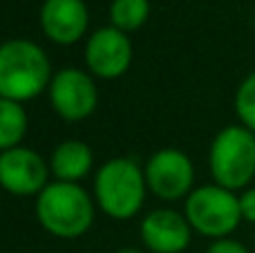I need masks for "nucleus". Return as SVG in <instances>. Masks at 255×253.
Listing matches in <instances>:
<instances>
[{
    "label": "nucleus",
    "instance_id": "obj_9",
    "mask_svg": "<svg viewBox=\"0 0 255 253\" xmlns=\"http://www.w3.org/2000/svg\"><path fill=\"white\" fill-rule=\"evenodd\" d=\"M49 161L29 146L0 152V188L13 197H36L49 179Z\"/></svg>",
    "mask_w": 255,
    "mask_h": 253
},
{
    "label": "nucleus",
    "instance_id": "obj_10",
    "mask_svg": "<svg viewBox=\"0 0 255 253\" xmlns=\"http://www.w3.org/2000/svg\"><path fill=\"white\" fill-rule=\"evenodd\" d=\"M38 25L49 43L70 47L90 36V9L85 0H43Z\"/></svg>",
    "mask_w": 255,
    "mask_h": 253
},
{
    "label": "nucleus",
    "instance_id": "obj_14",
    "mask_svg": "<svg viewBox=\"0 0 255 253\" xmlns=\"http://www.w3.org/2000/svg\"><path fill=\"white\" fill-rule=\"evenodd\" d=\"M108 16H110L112 27L126 31V34H132L148 22L150 0H112Z\"/></svg>",
    "mask_w": 255,
    "mask_h": 253
},
{
    "label": "nucleus",
    "instance_id": "obj_6",
    "mask_svg": "<svg viewBox=\"0 0 255 253\" xmlns=\"http://www.w3.org/2000/svg\"><path fill=\"white\" fill-rule=\"evenodd\" d=\"M49 106L63 121H85L99 106L97 79L81 67H61L47 88Z\"/></svg>",
    "mask_w": 255,
    "mask_h": 253
},
{
    "label": "nucleus",
    "instance_id": "obj_13",
    "mask_svg": "<svg viewBox=\"0 0 255 253\" xmlns=\"http://www.w3.org/2000/svg\"><path fill=\"white\" fill-rule=\"evenodd\" d=\"M29 130V115L25 103L0 97V152L22 146Z\"/></svg>",
    "mask_w": 255,
    "mask_h": 253
},
{
    "label": "nucleus",
    "instance_id": "obj_18",
    "mask_svg": "<svg viewBox=\"0 0 255 253\" xmlns=\"http://www.w3.org/2000/svg\"><path fill=\"white\" fill-rule=\"evenodd\" d=\"M117 253H145V251H141V249H136V247H124V249H119Z\"/></svg>",
    "mask_w": 255,
    "mask_h": 253
},
{
    "label": "nucleus",
    "instance_id": "obj_17",
    "mask_svg": "<svg viewBox=\"0 0 255 253\" xmlns=\"http://www.w3.org/2000/svg\"><path fill=\"white\" fill-rule=\"evenodd\" d=\"M240 195V211L242 220L249 224H255V186H249L238 193Z\"/></svg>",
    "mask_w": 255,
    "mask_h": 253
},
{
    "label": "nucleus",
    "instance_id": "obj_12",
    "mask_svg": "<svg viewBox=\"0 0 255 253\" xmlns=\"http://www.w3.org/2000/svg\"><path fill=\"white\" fill-rule=\"evenodd\" d=\"M47 161L49 173L56 182L81 184L94 168V152L81 139H63Z\"/></svg>",
    "mask_w": 255,
    "mask_h": 253
},
{
    "label": "nucleus",
    "instance_id": "obj_4",
    "mask_svg": "<svg viewBox=\"0 0 255 253\" xmlns=\"http://www.w3.org/2000/svg\"><path fill=\"white\" fill-rule=\"evenodd\" d=\"M211 179L229 191H244L255 179V132L242 124L224 126L208 148Z\"/></svg>",
    "mask_w": 255,
    "mask_h": 253
},
{
    "label": "nucleus",
    "instance_id": "obj_7",
    "mask_svg": "<svg viewBox=\"0 0 255 253\" xmlns=\"http://www.w3.org/2000/svg\"><path fill=\"white\" fill-rule=\"evenodd\" d=\"M148 191L161 202L186 200L195 191V164L179 148H161L143 164Z\"/></svg>",
    "mask_w": 255,
    "mask_h": 253
},
{
    "label": "nucleus",
    "instance_id": "obj_1",
    "mask_svg": "<svg viewBox=\"0 0 255 253\" xmlns=\"http://www.w3.org/2000/svg\"><path fill=\"white\" fill-rule=\"evenodd\" d=\"M36 220L52 238L79 240L92 229L97 218V202L81 184L52 182L34 197Z\"/></svg>",
    "mask_w": 255,
    "mask_h": 253
},
{
    "label": "nucleus",
    "instance_id": "obj_3",
    "mask_svg": "<svg viewBox=\"0 0 255 253\" xmlns=\"http://www.w3.org/2000/svg\"><path fill=\"white\" fill-rule=\"evenodd\" d=\"M54 76L45 47L31 38H9L0 43V97L27 103L47 92Z\"/></svg>",
    "mask_w": 255,
    "mask_h": 253
},
{
    "label": "nucleus",
    "instance_id": "obj_11",
    "mask_svg": "<svg viewBox=\"0 0 255 253\" xmlns=\"http://www.w3.org/2000/svg\"><path fill=\"white\" fill-rule=\"evenodd\" d=\"M139 238L143 249L150 253H184L193 242V229L184 211L161 206L143 215Z\"/></svg>",
    "mask_w": 255,
    "mask_h": 253
},
{
    "label": "nucleus",
    "instance_id": "obj_15",
    "mask_svg": "<svg viewBox=\"0 0 255 253\" xmlns=\"http://www.w3.org/2000/svg\"><path fill=\"white\" fill-rule=\"evenodd\" d=\"M233 108L238 115V124L255 132V70L249 72L238 85L233 97Z\"/></svg>",
    "mask_w": 255,
    "mask_h": 253
},
{
    "label": "nucleus",
    "instance_id": "obj_2",
    "mask_svg": "<svg viewBox=\"0 0 255 253\" xmlns=\"http://www.w3.org/2000/svg\"><path fill=\"white\" fill-rule=\"evenodd\" d=\"M143 166L132 157H112L94 173L92 197L97 209L117 222L134 220L148 197Z\"/></svg>",
    "mask_w": 255,
    "mask_h": 253
},
{
    "label": "nucleus",
    "instance_id": "obj_8",
    "mask_svg": "<svg viewBox=\"0 0 255 253\" xmlns=\"http://www.w3.org/2000/svg\"><path fill=\"white\" fill-rule=\"evenodd\" d=\"M134 47L130 34L112 25L99 27L85 38L83 61L85 70L101 81H117L130 70Z\"/></svg>",
    "mask_w": 255,
    "mask_h": 253
},
{
    "label": "nucleus",
    "instance_id": "obj_16",
    "mask_svg": "<svg viewBox=\"0 0 255 253\" xmlns=\"http://www.w3.org/2000/svg\"><path fill=\"white\" fill-rule=\"evenodd\" d=\"M206 253H251V249L235 238H222V240H213Z\"/></svg>",
    "mask_w": 255,
    "mask_h": 253
},
{
    "label": "nucleus",
    "instance_id": "obj_5",
    "mask_svg": "<svg viewBox=\"0 0 255 253\" xmlns=\"http://www.w3.org/2000/svg\"><path fill=\"white\" fill-rule=\"evenodd\" d=\"M184 215L193 233L208 238L211 242L231 238L244 222L240 195L215 182L195 186V191L184 200Z\"/></svg>",
    "mask_w": 255,
    "mask_h": 253
}]
</instances>
